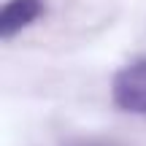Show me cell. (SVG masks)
I'll return each mask as SVG.
<instances>
[{"mask_svg":"<svg viewBox=\"0 0 146 146\" xmlns=\"http://www.w3.org/2000/svg\"><path fill=\"white\" fill-rule=\"evenodd\" d=\"M114 103L130 114H146V60L122 68L111 81Z\"/></svg>","mask_w":146,"mask_h":146,"instance_id":"cell-1","label":"cell"},{"mask_svg":"<svg viewBox=\"0 0 146 146\" xmlns=\"http://www.w3.org/2000/svg\"><path fill=\"white\" fill-rule=\"evenodd\" d=\"M46 0H8L0 11V35L11 38L41 16Z\"/></svg>","mask_w":146,"mask_h":146,"instance_id":"cell-2","label":"cell"}]
</instances>
